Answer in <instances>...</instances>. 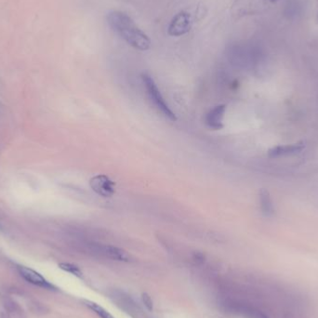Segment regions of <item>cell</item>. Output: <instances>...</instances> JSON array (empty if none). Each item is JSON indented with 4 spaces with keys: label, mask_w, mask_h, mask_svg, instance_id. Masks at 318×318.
Returning a JSON list of instances; mask_svg holds the SVG:
<instances>
[{
    "label": "cell",
    "mask_w": 318,
    "mask_h": 318,
    "mask_svg": "<svg viewBox=\"0 0 318 318\" xmlns=\"http://www.w3.org/2000/svg\"><path fill=\"white\" fill-rule=\"evenodd\" d=\"M269 1H271V2H276V1H279V0H269Z\"/></svg>",
    "instance_id": "4fadbf2b"
},
{
    "label": "cell",
    "mask_w": 318,
    "mask_h": 318,
    "mask_svg": "<svg viewBox=\"0 0 318 318\" xmlns=\"http://www.w3.org/2000/svg\"><path fill=\"white\" fill-rule=\"evenodd\" d=\"M59 267L62 270H64L65 272L71 273L73 275H75L76 277H82L83 273L81 272L80 267L76 266L75 264H69V263H61L59 264Z\"/></svg>",
    "instance_id": "8fae6325"
},
{
    "label": "cell",
    "mask_w": 318,
    "mask_h": 318,
    "mask_svg": "<svg viewBox=\"0 0 318 318\" xmlns=\"http://www.w3.org/2000/svg\"><path fill=\"white\" fill-rule=\"evenodd\" d=\"M226 112V106L224 105H217L209 112L205 116V123L209 129H222L224 128V114Z\"/></svg>",
    "instance_id": "52a82bcc"
},
{
    "label": "cell",
    "mask_w": 318,
    "mask_h": 318,
    "mask_svg": "<svg viewBox=\"0 0 318 318\" xmlns=\"http://www.w3.org/2000/svg\"><path fill=\"white\" fill-rule=\"evenodd\" d=\"M142 299H143V302H144L145 307L148 309L149 311H153V308H154L153 301H152L149 295L147 293H143L142 294Z\"/></svg>",
    "instance_id": "7c38bea8"
},
{
    "label": "cell",
    "mask_w": 318,
    "mask_h": 318,
    "mask_svg": "<svg viewBox=\"0 0 318 318\" xmlns=\"http://www.w3.org/2000/svg\"><path fill=\"white\" fill-rule=\"evenodd\" d=\"M142 78H143V82H144L147 95L149 97L150 101L154 105V107L157 109L158 112H160V114L164 115L166 118H168L170 121H176L177 120L176 114L172 110L170 109L169 105L165 101L163 95L159 90L158 87L154 82L153 77L148 74H143Z\"/></svg>",
    "instance_id": "7a4b0ae2"
},
{
    "label": "cell",
    "mask_w": 318,
    "mask_h": 318,
    "mask_svg": "<svg viewBox=\"0 0 318 318\" xmlns=\"http://www.w3.org/2000/svg\"><path fill=\"white\" fill-rule=\"evenodd\" d=\"M18 272L20 273L21 276L29 283L33 284L40 288L50 289V290L55 289V287L52 284L47 281L39 273H37L33 269L28 268L25 266H18Z\"/></svg>",
    "instance_id": "5b68a950"
},
{
    "label": "cell",
    "mask_w": 318,
    "mask_h": 318,
    "mask_svg": "<svg viewBox=\"0 0 318 318\" xmlns=\"http://www.w3.org/2000/svg\"><path fill=\"white\" fill-rule=\"evenodd\" d=\"M304 149H305L304 143L277 145V146H274L273 148L269 150L268 155L269 157H272V158L285 157V156L301 154Z\"/></svg>",
    "instance_id": "8992f818"
},
{
    "label": "cell",
    "mask_w": 318,
    "mask_h": 318,
    "mask_svg": "<svg viewBox=\"0 0 318 318\" xmlns=\"http://www.w3.org/2000/svg\"><path fill=\"white\" fill-rule=\"evenodd\" d=\"M85 305L89 307L91 311H93L101 318H114L111 313H108V311H106L104 307H102L97 303L90 302V301H85Z\"/></svg>",
    "instance_id": "30bf717a"
},
{
    "label": "cell",
    "mask_w": 318,
    "mask_h": 318,
    "mask_svg": "<svg viewBox=\"0 0 318 318\" xmlns=\"http://www.w3.org/2000/svg\"><path fill=\"white\" fill-rule=\"evenodd\" d=\"M110 27L121 38L136 50H147L151 45L149 37L140 29L134 21L121 11H111L107 16Z\"/></svg>",
    "instance_id": "6da1fadb"
},
{
    "label": "cell",
    "mask_w": 318,
    "mask_h": 318,
    "mask_svg": "<svg viewBox=\"0 0 318 318\" xmlns=\"http://www.w3.org/2000/svg\"><path fill=\"white\" fill-rule=\"evenodd\" d=\"M259 204L261 212L266 218H272L275 214L273 199L267 190L262 189L259 193Z\"/></svg>",
    "instance_id": "ba28073f"
},
{
    "label": "cell",
    "mask_w": 318,
    "mask_h": 318,
    "mask_svg": "<svg viewBox=\"0 0 318 318\" xmlns=\"http://www.w3.org/2000/svg\"><path fill=\"white\" fill-rule=\"evenodd\" d=\"M192 27L191 17L187 12L182 11L174 16L169 26V34L173 36H181L189 32Z\"/></svg>",
    "instance_id": "277c9868"
},
{
    "label": "cell",
    "mask_w": 318,
    "mask_h": 318,
    "mask_svg": "<svg viewBox=\"0 0 318 318\" xmlns=\"http://www.w3.org/2000/svg\"><path fill=\"white\" fill-rule=\"evenodd\" d=\"M90 189L102 197H112L115 194V184L108 176L99 174L90 180Z\"/></svg>",
    "instance_id": "3957f363"
},
{
    "label": "cell",
    "mask_w": 318,
    "mask_h": 318,
    "mask_svg": "<svg viewBox=\"0 0 318 318\" xmlns=\"http://www.w3.org/2000/svg\"><path fill=\"white\" fill-rule=\"evenodd\" d=\"M100 251L103 255H105V257L112 259L114 261L128 263L130 260L129 254L127 253L124 249L116 248L114 246H110V245L100 246Z\"/></svg>",
    "instance_id": "9c48e42d"
}]
</instances>
